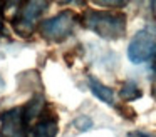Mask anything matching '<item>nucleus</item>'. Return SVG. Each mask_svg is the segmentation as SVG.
<instances>
[{"label":"nucleus","instance_id":"1","mask_svg":"<svg viewBox=\"0 0 156 137\" xmlns=\"http://www.w3.org/2000/svg\"><path fill=\"white\" fill-rule=\"evenodd\" d=\"M79 22L104 40H118L126 35V15L111 10H86Z\"/></svg>","mask_w":156,"mask_h":137},{"label":"nucleus","instance_id":"2","mask_svg":"<svg viewBox=\"0 0 156 137\" xmlns=\"http://www.w3.org/2000/svg\"><path fill=\"white\" fill-rule=\"evenodd\" d=\"M77 23L79 17L72 10H62L61 13L41 22L39 32H41L42 39L49 40V42H62L72 35Z\"/></svg>","mask_w":156,"mask_h":137},{"label":"nucleus","instance_id":"3","mask_svg":"<svg viewBox=\"0 0 156 137\" xmlns=\"http://www.w3.org/2000/svg\"><path fill=\"white\" fill-rule=\"evenodd\" d=\"M49 2L44 0H35V2H25L20 3V9L15 12V17L12 19V27L15 33L20 37H30L34 30L39 25L41 15L47 10Z\"/></svg>","mask_w":156,"mask_h":137},{"label":"nucleus","instance_id":"4","mask_svg":"<svg viewBox=\"0 0 156 137\" xmlns=\"http://www.w3.org/2000/svg\"><path fill=\"white\" fill-rule=\"evenodd\" d=\"M156 57V37L149 30H139L128 47V59L133 63H144Z\"/></svg>","mask_w":156,"mask_h":137},{"label":"nucleus","instance_id":"5","mask_svg":"<svg viewBox=\"0 0 156 137\" xmlns=\"http://www.w3.org/2000/svg\"><path fill=\"white\" fill-rule=\"evenodd\" d=\"M25 124H24V109L14 107L5 110L0 115V137H24Z\"/></svg>","mask_w":156,"mask_h":137},{"label":"nucleus","instance_id":"6","mask_svg":"<svg viewBox=\"0 0 156 137\" xmlns=\"http://www.w3.org/2000/svg\"><path fill=\"white\" fill-rule=\"evenodd\" d=\"M57 115L52 114V110L44 109L41 117L29 129V137H57Z\"/></svg>","mask_w":156,"mask_h":137},{"label":"nucleus","instance_id":"7","mask_svg":"<svg viewBox=\"0 0 156 137\" xmlns=\"http://www.w3.org/2000/svg\"><path fill=\"white\" fill-rule=\"evenodd\" d=\"M87 85L96 99H99L101 102L108 104V105H114V90L111 87L99 82L96 77H87Z\"/></svg>","mask_w":156,"mask_h":137},{"label":"nucleus","instance_id":"8","mask_svg":"<svg viewBox=\"0 0 156 137\" xmlns=\"http://www.w3.org/2000/svg\"><path fill=\"white\" fill-rule=\"evenodd\" d=\"M119 95H121V99L126 100V102H133V100L139 99V97L143 95V92L134 80H126V82L122 84L121 90H119Z\"/></svg>","mask_w":156,"mask_h":137},{"label":"nucleus","instance_id":"9","mask_svg":"<svg viewBox=\"0 0 156 137\" xmlns=\"http://www.w3.org/2000/svg\"><path fill=\"white\" fill-rule=\"evenodd\" d=\"M74 127L79 130V132H86L92 127V120L86 115H81V117H76L74 119Z\"/></svg>","mask_w":156,"mask_h":137},{"label":"nucleus","instance_id":"10","mask_svg":"<svg viewBox=\"0 0 156 137\" xmlns=\"http://www.w3.org/2000/svg\"><path fill=\"white\" fill-rule=\"evenodd\" d=\"M118 110L121 112V115L124 117V119H128V120H134V117H136V112L131 109V107L124 105V109H118Z\"/></svg>","mask_w":156,"mask_h":137},{"label":"nucleus","instance_id":"11","mask_svg":"<svg viewBox=\"0 0 156 137\" xmlns=\"http://www.w3.org/2000/svg\"><path fill=\"white\" fill-rule=\"evenodd\" d=\"M96 5H99V7H116V9H119V7H126V2H96Z\"/></svg>","mask_w":156,"mask_h":137},{"label":"nucleus","instance_id":"12","mask_svg":"<svg viewBox=\"0 0 156 137\" xmlns=\"http://www.w3.org/2000/svg\"><path fill=\"white\" fill-rule=\"evenodd\" d=\"M128 137H153V135H149L146 132H141V130H134V132H129Z\"/></svg>","mask_w":156,"mask_h":137},{"label":"nucleus","instance_id":"13","mask_svg":"<svg viewBox=\"0 0 156 137\" xmlns=\"http://www.w3.org/2000/svg\"><path fill=\"white\" fill-rule=\"evenodd\" d=\"M151 94H153V97H154V100H156V79L153 80V85H151Z\"/></svg>","mask_w":156,"mask_h":137}]
</instances>
